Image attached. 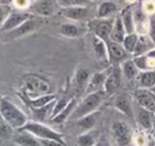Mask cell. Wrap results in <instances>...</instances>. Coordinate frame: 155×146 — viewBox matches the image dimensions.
Here are the masks:
<instances>
[{
	"mask_svg": "<svg viewBox=\"0 0 155 146\" xmlns=\"http://www.w3.org/2000/svg\"><path fill=\"white\" fill-rule=\"evenodd\" d=\"M0 113L2 120L13 130H19L28 122L26 114L7 97L0 99Z\"/></svg>",
	"mask_w": 155,
	"mask_h": 146,
	"instance_id": "obj_1",
	"label": "cell"
},
{
	"mask_svg": "<svg viewBox=\"0 0 155 146\" xmlns=\"http://www.w3.org/2000/svg\"><path fill=\"white\" fill-rule=\"evenodd\" d=\"M104 91H99V92L91 93V94H86L85 98L81 101L79 105H77L75 109L73 110L72 114L70 115L71 120H80L84 116L91 114L96 112V110L101 105L102 100L104 98Z\"/></svg>",
	"mask_w": 155,
	"mask_h": 146,
	"instance_id": "obj_2",
	"label": "cell"
},
{
	"mask_svg": "<svg viewBox=\"0 0 155 146\" xmlns=\"http://www.w3.org/2000/svg\"><path fill=\"white\" fill-rule=\"evenodd\" d=\"M18 131H27V132L33 134L38 140H55V141L62 143L64 146H67L64 140V135L62 133L56 132L55 130L51 129L50 127L44 125L39 122H27L22 128Z\"/></svg>",
	"mask_w": 155,
	"mask_h": 146,
	"instance_id": "obj_3",
	"label": "cell"
},
{
	"mask_svg": "<svg viewBox=\"0 0 155 146\" xmlns=\"http://www.w3.org/2000/svg\"><path fill=\"white\" fill-rule=\"evenodd\" d=\"M25 94L28 98H36L45 94H50V83L36 75H28L24 80Z\"/></svg>",
	"mask_w": 155,
	"mask_h": 146,
	"instance_id": "obj_4",
	"label": "cell"
},
{
	"mask_svg": "<svg viewBox=\"0 0 155 146\" xmlns=\"http://www.w3.org/2000/svg\"><path fill=\"white\" fill-rule=\"evenodd\" d=\"M112 132L118 146H127L131 143L132 131L124 122H115L112 126Z\"/></svg>",
	"mask_w": 155,
	"mask_h": 146,
	"instance_id": "obj_5",
	"label": "cell"
},
{
	"mask_svg": "<svg viewBox=\"0 0 155 146\" xmlns=\"http://www.w3.org/2000/svg\"><path fill=\"white\" fill-rule=\"evenodd\" d=\"M32 17L33 14L30 12H12L9 14L2 26L0 27V32H9Z\"/></svg>",
	"mask_w": 155,
	"mask_h": 146,
	"instance_id": "obj_6",
	"label": "cell"
},
{
	"mask_svg": "<svg viewBox=\"0 0 155 146\" xmlns=\"http://www.w3.org/2000/svg\"><path fill=\"white\" fill-rule=\"evenodd\" d=\"M36 27H37L36 20H34L33 18H30L27 22H25L24 24L18 26L17 28L13 29V30L9 31V32H2V33L5 36V40H16L31 33L32 31H34L36 29Z\"/></svg>",
	"mask_w": 155,
	"mask_h": 146,
	"instance_id": "obj_7",
	"label": "cell"
},
{
	"mask_svg": "<svg viewBox=\"0 0 155 146\" xmlns=\"http://www.w3.org/2000/svg\"><path fill=\"white\" fill-rule=\"evenodd\" d=\"M134 96L136 98L138 106H140L143 109L151 111L153 113H155V100L153 94L150 90L147 89H138L134 93Z\"/></svg>",
	"mask_w": 155,
	"mask_h": 146,
	"instance_id": "obj_8",
	"label": "cell"
},
{
	"mask_svg": "<svg viewBox=\"0 0 155 146\" xmlns=\"http://www.w3.org/2000/svg\"><path fill=\"white\" fill-rule=\"evenodd\" d=\"M106 45H107L110 62L122 63L123 61L127 60V56H129L130 54L123 48L122 44L116 43V42H113L110 40V41L106 42Z\"/></svg>",
	"mask_w": 155,
	"mask_h": 146,
	"instance_id": "obj_9",
	"label": "cell"
},
{
	"mask_svg": "<svg viewBox=\"0 0 155 146\" xmlns=\"http://www.w3.org/2000/svg\"><path fill=\"white\" fill-rule=\"evenodd\" d=\"M121 76H122V71L121 67H115L112 71L107 75V78L104 83L103 91L105 94L112 95L119 89L121 84Z\"/></svg>",
	"mask_w": 155,
	"mask_h": 146,
	"instance_id": "obj_10",
	"label": "cell"
},
{
	"mask_svg": "<svg viewBox=\"0 0 155 146\" xmlns=\"http://www.w3.org/2000/svg\"><path fill=\"white\" fill-rule=\"evenodd\" d=\"M30 13L38 16H50L54 13L53 0H35L30 7Z\"/></svg>",
	"mask_w": 155,
	"mask_h": 146,
	"instance_id": "obj_11",
	"label": "cell"
},
{
	"mask_svg": "<svg viewBox=\"0 0 155 146\" xmlns=\"http://www.w3.org/2000/svg\"><path fill=\"white\" fill-rule=\"evenodd\" d=\"M114 107L124 115L131 118L134 117L133 105H132L129 94H127V93H121V94L117 95L116 98L114 99Z\"/></svg>",
	"mask_w": 155,
	"mask_h": 146,
	"instance_id": "obj_12",
	"label": "cell"
},
{
	"mask_svg": "<svg viewBox=\"0 0 155 146\" xmlns=\"http://www.w3.org/2000/svg\"><path fill=\"white\" fill-rule=\"evenodd\" d=\"M61 14L64 17L68 18V19L77 20H84L85 18L88 16V9L85 7H81V5H74V7H67V8H62L61 9Z\"/></svg>",
	"mask_w": 155,
	"mask_h": 146,
	"instance_id": "obj_13",
	"label": "cell"
},
{
	"mask_svg": "<svg viewBox=\"0 0 155 146\" xmlns=\"http://www.w3.org/2000/svg\"><path fill=\"white\" fill-rule=\"evenodd\" d=\"M136 120L140 127L146 130H151L155 124V115L153 112L143 109L138 106L137 112H136Z\"/></svg>",
	"mask_w": 155,
	"mask_h": 146,
	"instance_id": "obj_14",
	"label": "cell"
},
{
	"mask_svg": "<svg viewBox=\"0 0 155 146\" xmlns=\"http://www.w3.org/2000/svg\"><path fill=\"white\" fill-rule=\"evenodd\" d=\"M106 78H107V75L104 71L94 74L91 77V79H89L86 88H85V93L86 94H91V93L102 91V89L104 88Z\"/></svg>",
	"mask_w": 155,
	"mask_h": 146,
	"instance_id": "obj_15",
	"label": "cell"
},
{
	"mask_svg": "<svg viewBox=\"0 0 155 146\" xmlns=\"http://www.w3.org/2000/svg\"><path fill=\"white\" fill-rule=\"evenodd\" d=\"M113 26H114V20L110 19H101L95 25V34L99 39L103 40L104 42L110 41V33L113 30Z\"/></svg>",
	"mask_w": 155,
	"mask_h": 146,
	"instance_id": "obj_16",
	"label": "cell"
},
{
	"mask_svg": "<svg viewBox=\"0 0 155 146\" xmlns=\"http://www.w3.org/2000/svg\"><path fill=\"white\" fill-rule=\"evenodd\" d=\"M125 35H127V31L124 29L120 15H118L116 17V19L114 20V26H113V30L112 33H110V40L113 42H116V43L122 44Z\"/></svg>",
	"mask_w": 155,
	"mask_h": 146,
	"instance_id": "obj_17",
	"label": "cell"
},
{
	"mask_svg": "<svg viewBox=\"0 0 155 146\" xmlns=\"http://www.w3.org/2000/svg\"><path fill=\"white\" fill-rule=\"evenodd\" d=\"M14 143L18 146H41L39 140L27 131H19L18 135L14 137Z\"/></svg>",
	"mask_w": 155,
	"mask_h": 146,
	"instance_id": "obj_18",
	"label": "cell"
},
{
	"mask_svg": "<svg viewBox=\"0 0 155 146\" xmlns=\"http://www.w3.org/2000/svg\"><path fill=\"white\" fill-rule=\"evenodd\" d=\"M94 50H95V54L99 61H101V62H110L106 42L99 39L96 35L94 37Z\"/></svg>",
	"mask_w": 155,
	"mask_h": 146,
	"instance_id": "obj_19",
	"label": "cell"
},
{
	"mask_svg": "<svg viewBox=\"0 0 155 146\" xmlns=\"http://www.w3.org/2000/svg\"><path fill=\"white\" fill-rule=\"evenodd\" d=\"M137 79L142 89L152 90L155 86V71L152 69V71H139Z\"/></svg>",
	"mask_w": 155,
	"mask_h": 146,
	"instance_id": "obj_20",
	"label": "cell"
},
{
	"mask_svg": "<svg viewBox=\"0 0 155 146\" xmlns=\"http://www.w3.org/2000/svg\"><path fill=\"white\" fill-rule=\"evenodd\" d=\"M75 107H77V101H75L74 98H71L70 100H69L68 105L66 106V108H65L62 112H60L56 116L51 118L52 123H54V124H62V123L66 122V120L70 117L71 114H72Z\"/></svg>",
	"mask_w": 155,
	"mask_h": 146,
	"instance_id": "obj_21",
	"label": "cell"
},
{
	"mask_svg": "<svg viewBox=\"0 0 155 146\" xmlns=\"http://www.w3.org/2000/svg\"><path fill=\"white\" fill-rule=\"evenodd\" d=\"M98 141H99V132L97 130H88L78 137V145L95 146Z\"/></svg>",
	"mask_w": 155,
	"mask_h": 146,
	"instance_id": "obj_22",
	"label": "cell"
},
{
	"mask_svg": "<svg viewBox=\"0 0 155 146\" xmlns=\"http://www.w3.org/2000/svg\"><path fill=\"white\" fill-rule=\"evenodd\" d=\"M121 71H122V75L127 78V80H133L137 78L138 74H139V69L134 63L133 59H127V60L123 61L121 63Z\"/></svg>",
	"mask_w": 155,
	"mask_h": 146,
	"instance_id": "obj_23",
	"label": "cell"
},
{
	"mask_svg": "<svg viewBox=\"0 0 155 146\" xmlns=\"http://www.w3.org/2000/svg\"><path fill=\"white\" fill-rule=\"evenodd\" d=\"M120 17L122 19L123 26L127 31V34H131V33L136 32L135 28V22H134V15L133 11L131 8H127L122 13L120 14Z\"/></svg>",
	"mask_w": 155,
	"mask_h": 146,
	"instance_id": "obj_24",
	"label": "cell"
},
{
	"mask_svg": "<svg viewBox=\"0 0 155 146\" xmlns=\"http://www.w3.org/2000/svg\"><path fill=\"white\" fill-rule=\"evenodd\" d=\"M149 43H152L151 40L149 39V36H146V35H139L138 42H137V44H136V47H135V49H134L133 56L134 57L142 56V54H146L147 52H149L151 49H153V47H150V46H149Z\"/></svg>",
	"mask_w": 155,
	"mask_h": 146,
	"instance_id": "obj_25",
	"label": "cell"
},
{
	"mask_svg": "<svg viewBox=\"0 0 155 146\" xmlns=\"http://www.w3.org/2000/svg\"><path fill=\"white\" fill-rule=\"evenodd\" d=\"M56 99L55 94H45L38 96L36 98H29V103H30L32 109H37V108L45 107V106L51 103L52 101H54Z\"/></svg>",
	"mask_w": 155,
	"mask_h": 146,
	"instance_id": "obj_26",
	"label": "cell"
},
{
	"mask_svg": "<svg viewBox=\"0 0 155 146\" xmlns=\"http://www.w3.org/2000/svg\"><path fill=\"white\" fill-rule=\"evenodd\" d=\"M117 11V5L115 2L112 1H104L99 5L97 11V15L99 18H107L112 14H114Z\"/></svg>",
	"mask_w": 155,
	"mask_h": 146,
	"instance_id": "obj_27",
	"label": "cell"
},
{
	"mask_svg": "<svg viewBox=\"0 0 155 146\" xmlns=\"http://www.w3.org/2000/svg\"><path fill=\"white\" fill-rule=\"evenodd\" d=\"M96 122H97V116H96L95 112L77 120L78 126L80 127V128L84 129L85 131L91 130L94 128V126L96 125Z\"/></svg>",
	"mask_w": 155,
	"mask_h": 146,
	"instance_id": "obj_28",
	"label": "cell"
},
{
	"mask_svg": "<svg viewBox=\"0 0 155 146\" xmlns=\"http://www.w3.org/2000/svg\"><path fill=\"white\" fill-rule=\"evenodd\" d=\"M89 79H91V73H89V71L86 68L79 69V71H77V74H75V82H77V85L81 89H84L85 90Z\"/></svg>",
	"mask_w": 155,
	"mask_h": 146,
	"instance_id": "obj_29",
	"label": "cell"
},
{
	"mask_svg": "<svg viewBox=\"0 0 155 146\" xmlns=\"http://www.w3.org/2000/svg\"><path fill=\"white\" fill-rule=\"evenodd\" d=\"M138 37H139V35L136 32L125 35L124 40H123V42H122V46L129 54H133L134 49H135V47H136V44H137V42H138Z\"/></svg>",
	"mask_w": 155,
	"mask_h": 146,
	"instance_id": "obj_30",
	"label": "cell"
},
{
	"mask_svg": "<svg viewBox=\"0 0 155 146\" xmlns=\"http://www.w3.org/2000/svg\"><path fill=\"white\" fill-rule=\"evenodd\" d=\"M55 101L56 100L52 101L51 103L45 106V107L37 108V109H32L33 113L35 114V116H36L39 120H45L47 117H50V116H51L52 110H53V107H54V103H55Z\"/></svg>",
	"mask_w": 155,
	"mask_h": 146,
	"instance_id": "obj_31",
	"label": "cell"
},
{
	"mask_svg": "<svg viewBox=\"0 0 155 146\" xmlns=\"http://www.w3.org/2000/svg\"><path fill=\"white\" fill-rule=\"evenodd\" d=\"M61 33L67 37H77L79 35V28L73 24H63L61 26Z\"/></svg>",
	"mask_w": 155,
	"mask_h": 146,
	"instance_id": "obj_32",
	"label": "cell"
},
{
	"mask_svg": "<svg viewBox=\"0 0 155 146\" xmlns=\"http://www.w3.org/2000/svg\"><path fill=\"white\" fill-rule=\"evenodd\" d=\"M68 103H69V100H67L66 98H62V99H60V100H56L55 103H54V107H53V110H52L50 118H53L54 116L58 115L60 112H62L63 110L66 108V106L68 105Z\"/></svg>",
	"mask_w": 155,
	"mask_h": 146,
	"instance_id": "obj_33",
	"label": "cell"
},
{
	"mask_svg": "<svg viewBox=\"0 0 155 146\" xmlns=\"http://www.w3.org/2000/svg\"><path fill=\"white\" fill-rule=\"evenodd\" d=\"M13 133V129L3 120H0V139H8Z\"/></svg>",
	"mask_w": 155,
	"mask_h": 146,
	"instance_id": "obj_34",
	"label": "cell"
},
{
	"mask_svg": "<svg viewBox=\"0 0 155 146\" xmlns=\"http://www.w3.org/2000/svg\"><path fill=\"white\" fill-rule=\"evenodd\" d=\"M87 1L88 0H58V3L62 8L74 7V5H81V7H83V5H85Z\"/></svg>",
	"mask_w": 155,
	"mask_h": 146,
	"instance_id": "obj_35",
	"label": "cell"
},
{
	"mask_svg": "<svg viewBox=\"0 0 155 146\" xmlns=\"http://www.w3.org/2000/svg\"><path fill=\"white\" fill-rule=\"evenodd\" d=\"M148 36L151 40L152 44L155 47V14L150 16L149 19V29H148Z\"/></svg>",
	"mask_w": 155,
	"mask_h": 146,
	"instance_id": "obj_36",
	"label": "cell"
},
{
	"mask_svg": "<svg viewBox=\"0 0 155 146\" xmlns=\"http://www.w3.org/2000/svg\"><path fill=\"white\" fill-rule=\"evenodd\" d=\"M10 14V9L8 5H0V27L2 26V24L5 23V20L7 19V17Z\"/></svg>",
	"mask_w": 155,
	"mask_h": 146,
	"instance_id": "obj_37",
	"label": "cell"
},
{
	"mask_svg": "<svg viewBox=\"0 0 155 146\" xmlns=\"http://www.w3.org/2000/svg\"><path fill=\"white\" fill-rule=\"evenodd\" d=\"M41 146H64L62 143L55 140H39Z\"/></svg>",
	"mask_w": 155,
	"mask_h": 146,
	"instance_id": "obj_38",
	"label": "cell"
},
{
	"mask_svg": "<svg viewBox=\"0 0 155 146\" xmlns=\"http://www.w3.org/2000/svg\"><path fill=\"white\" fill-rule=\"evenodd\" d=\"M13 2L18 9H26L29 7V3L31 1L30 0H13Z\"/></svg>",
	"mask_w": 155,
	"mask_h": 146,
	"instance_id": "obj_39",
	"label": "cell"
},
{
	"mask_svg": "<svg viewBox=\"0 0 155 146\" xmlns=\"http://www.w3.org/2000/svg\"><path fill=\"white\" fill-rule=\"evenodd\" d=\"M95 146H110V144H108L106 141H101V140H99V141L96 143Z\"/></svg>",
	"mask_w": 155,
	"mask_h": 146,
	"instance_id": "obj_40",
	"label": "cell"
},
{
	"mask_svg": "<svg viewBox=\"0 0 155 146\" xmlns=\"http://www.w3.org/2000/svg\"><path fill=\"white\" fill-rule=\"evenodd\" d=\"M11 1L13 0H0V5H8Z\"/></svg>",
	"mask_w": 155,
	"mask_h": 146,
	"instance_id": "obj_41",
	"label": "cell"
},
{
	"mask_svg": "<svg viewBox=\"0 0 155 146\" xmlns=\"http://www.w3.org/2000/svg\"><path fill=\"white\" fill-rule=\"evenodd\" d=\"M153 137H154V140H155V130H154V132H153Z\"/></svg>",
	"mask_w": 155,
	"mask_h": 146,
	"instance_id": "obj_42",
	"label": "cell"
},
{
	"mask_svg": "<svg viewBox=\"0 0 155 146\" xmlns=\"http://www.w3.org/2000/svg\"><path fill=\"white\" fill-rule=\"evenodd\" d=\"M0 120H2V116H1V113H0Z\"/></svg>",
	"mask_w": 155,
	"mask_h": 146,
	"instance_id": "obj_43",
	"label": "cell"
},
{
	"mask_svg": "<svg viewBox=\"0 0 155 146\" xmlns=\"http://www.w3.org/2000/svg\"><path fill=\"white\" fill-rule=\"evenodd\" d=\"M30 1H31V3H32V2H33V1H35V0H30Z\"/></svg>",
	"mask_w": 155,
	"mask_h": 146,
	"instance_id": "obj_44",
	"label": "cell"
},
{
	"mask_svg": "<svg viewBox=\"0 0 155 146\" xmlns=\"http://www.w3.org/2000/svg\"><path fill=\"white\" fill-rule=\"evenodd\" d=\"M16 146H18V145H16Z\"/></svg>",
	"mask_w": 155,
	"mask_h": 146,
	"instance_id": "obj_45",
	"label": "cell"
}]
</instances>
